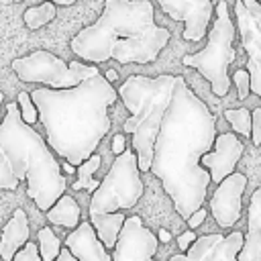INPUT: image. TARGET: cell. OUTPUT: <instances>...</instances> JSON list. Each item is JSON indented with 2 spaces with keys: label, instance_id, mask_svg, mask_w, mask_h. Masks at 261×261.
<instances>
[{
  "label": "cell",
  "instance_id": "obj_22",
  "mask_svg": "<svg viewBox=\"0 0 261 261\" xmlns=\"http://www.w3.org/2000/svg\"><path fill=\"white\" fill-rule=\"evenodd\" d=\"M226 122L241 137H251V110L247 108H228L224 110Z\"/></svg>",
  "mask_w": 261,
  "mask_h": 261
},
{
  "label": "cell",
  "instance_id": "obj_12",
  "mask_svg": "<svg viewBox=\"0 0 261 261\" xmlns=\"http://www.w3.org/2000/svg\"><path fill=\"white\" fill-rule=\"evenodd\" d=\"M245 232L232 230L228 234L210 232L198 237L188 251L171 255L169 261H237V255L243 247Z\"/></svg>",
  "mask_w": 261,
  "mask_h": 261
},
{
  "label": "cell",
  "instance_id": "obj_34",
  "mask_svg": "<svg viewBox=\"0 0 261 261\" xmlns=\"http://www.w3.org/2000/svg\"><path fill=\"white\" fill-rule=\"evenodd\" d=\"M61 171H65V173H73V165H71V163H61Z\"/></svg>",
  "mask_w": 261,
  "mask_h": 261
},
{
  "label": "cell",
  "instance_id": "obj_7",
  "mask_svg": "<svg viewBox=\"0 0 261 261\" xmlns=\"http://www.w3.org/2000/svg\"><path fill=\"white\" fill-rule=\"evenodd\" d=\"M10 67L20 82L41 84L47 88H71L82 80L100 73L96 63H82L77 59L65 63L61 57L45 49H37L24 57L12 59Z\"/></svg>",
  "mask_w": 261,
  "mask_h": 261
},
{
  "label": "cell",
  "instance_id": "obj_19",
  "mask_svg": "<svg viewBox=\"0 0 261 261\" xmlns=\"http://www.w3.org/2000/svg\"><path fill=\"white\" fill-rule=\"evenodd\" d=\"M100 163H102V157L94 151L88 159H84L80 165H75L77 179L71 184V190H88V192H94L100 186V179H94L92 175L100 169Z\"/></svg>",
  "mask_w": 261,
  "mask_h": 261
},
{
  "label": "cell",
  "instance_id": "obj_10",
  "mask_svg": "<svg viewBox=\"0 0 261 261\" xmlns=\"http://www.w3.org/2000/svg\"><path fill=\"white\" fill-rule=\"evenodd\" d=\"M247 188V175L232 171L216 184V190L208 198V212L220 228H232L243 214V192Z\"/></svg>",
  "mask_w": 261,
  "mask_h": 261
},
{
  "label": "cell",
  "instance_id": "obj_29",
  "mask_svg": "<svg viewBox=\"0 0 261 261\" xmlns=\"http://www.w3.org/2000/svg\"><path fill=\"white\" fill-rule=\"evenodd\" d=\"M124 147H126V139H124V133H118V135H114V137H112V151L118 155V153H122V151H124Z\"/></svg>",
  "mask_w": 261,
  "mask_h": 261
},
{
  "label": "cell",
  "instance_id": "obj_15",
  "mask_svg": "<svg viewBox=\"0 0 261 261\" xmlns=\"http://www.w3.org/2000/svg\"><path fill=\"white\" fill-rule=\"evenodd\" d=\"M237 261H261V188L251 196L247 210V232Z\"/></svg>",
  "mask_w": 261,
  "mask_h": 261
},
{
  "label": "cell",
  "instance_id": "obj_27",
  "mask_svg": "<svg viewBox=\"0 0 261 261\" xmlns=\"http://www.w3.org/2000/svg\"><path fill=\"white\" fill-rule=\"evenodd\" d=\"M206 214H208V210H206L204 204H202L200 208H196V210L186 218V220H188V226H190V228H198V226L206 220Z\"/></svg>",
  "mask_w": 261,
  "mask_h": 261
},
{
  "label": "cell",
  "instance_id": "obj_11",
  "mask_svg": "<svg viewBox=\"0 0 261 261\" xmlns=\"http://www.w3.org/2000/svg\"><path fill=\"white\" fill-rule=\"evenodd\" d=\"M157 4L171 20L184 22L181 37L190 43L202 41L214 18L212 0H157Z\"/></svg>",
  "mask_w": 261,
  "mask_h": 261
},
{
  "label": "cell",
  "instance_id": "obj_36",
  "mask_svg": "<svg viewBox=\"0 0 261 261\" xmlns=\"http://www.w3.org/2000/svg\"><path fill=\"white\" fill-rule=\"evenodd\" d=\"M14 2H20V0H14Z\"/></svg>",
  "mask_w": 261,
  "mask_h": 261
},
{
  "label": "cell",
  "instance_id": "obj_3",
  "mask_svg": "<svg viewBox=\"0 0 261 261\" xmlns=\"http://www.w3.org/2000/svg\"><path fill=\"white\" fill-rule=\"evenodd\" d=\"M169 29L155 22L151 0H106L102 14L84 27L69 43L75 57L88 63L114 59L126 63H153L169 43Z\"/></svg>",
  "mask_w": 261,
  "mask_h": 261
},
{
  "label": "cell",
  "instance_id": "obj_1",
  "mask_svg": "<svg viewBox=\"0 0 261 261\" xmlns=\"http://www.w3.org/2000/svg\"><path fill=\"white\" fill-rule=\"evenodd\" d=\"M128 118L139 171H151L186 220L208 196L210 173L200 157L212 149L216 116L188 86L184 75H128L116 90Z\"/></svg>",
  "mask_w": 261,
  "mask_h": 261
},
{
  "label": "cell",
  "instance_id": "obj_28",
  "mask_svg": "<svg viewBox=\"0 0 261 261\" xmlns=\"http://www.w3.org/2000/svg\"><path fill=\"white\" fill-rule=\"evenodd\" d=\"M198 237H196V232L190 228V230H186V232H181L179 237H177V247H179V251L184 253V251H188V247L196 241Z\"/></svg>",
  "mask_w": 261,
  "mask_h": 261
},
{
  "label": "cell",
  "instance_id": "obj_18",
  "mask_svg": "<svg viewBox=\"0 0 261 261\" xmlns=\"http://www.w3.org/2000/svg\"><path fill=\"white\" fill-rule=\"evenodd\" d=\"M124 212L116 210V212H106V214H90V222L98 234V239L104 243V247L110 251L116 245L118 232L122 228L124 222Z\"/></svg>",
  "mask_w": 261,
  "mask_h": 261
},
{
  "label": "cell",
  "instance_id": "obj_30",
  "mask_svg": "<svg viewBox=\"0 0 261 261\" xmlns=\"http://www.w3.org/2000/svg\"><path fill=\"white\" fill-rule=\"evenodd\" d=\"M55 261H75V257L69 253L67 247H61V251H59V255L55 257Z\"/></svg>",
  "mask_w": 261,
  "mask_h": 261
},
{
  "label": "cell",
  "instance_id": "obj_31",
  "mask_svg": "<svg viewBox=\"0 0 261 261\" xmlns=\"http://www.w3.org/2000/svg\"><path fill=\"white\" fill-rule=\"evenodd\" d=\"M157 239H159L161 243H169V241H171V234H169V230L159 228V230H157Z\"/></svg>",
  "mask_w": 261,
  "mask_h": 261
},
{
  "label": "cell",
  "instance_id": "obj_26",
  "mask_svg": "<svg viewBox=\"0 0 261 261\" xmlns=\"http://www.w3.org/2000/svg\"><path fill=\"white\" fill-rule=\"evenodd\" d=\"M251 141L255 147L261 145V108H253L251 112Z\"/></svg>",
  "mask_w": 261,
  "mask_h": 261
},
{
  "label": "cell",
  "instance_id": "obj_20",
  "mask_svg": "<svg viewBox=\"0 0 261 261\" xmlns=\"http://www.w3.org/2000/svg\"><path fill=\"white\" fill-rule=\"evenodd\" d=\"M55 14H57V4L45 0V2H41L39 6L27 8L24 14H22V20H24V24H27L31 31H37V29L49 24V22L55 18Z\"/></svg>",
  "mask_w": 261,
  "mask_h": 261
},
{
  "label": "cell",
  "instance_id": "obj_23",
  "mask_svg": "<svg viewBox=\"0 0 261 261\" xmlns=\"http://www.w3.org/2000/svg\"><path fill=\"white\" fill-rule=\"evenodd\" d=\"M16 104H18L20 116H22V120H24L27 124H35V122L39 120L37 106H35V102H33V98H31L29 92H24V90L18 92V96H16Z\"/></svg>",
  "mask_w": 261,
  "mask_h": 261
},
{
  "label": "cell",
  "instance_id": "obj_5",
  "mask_svg": "<svg viewBox=\"0 0 261 261\" xmlns=\"http://www.w3.org/2000/svg\"><path fill=\"white\" fill-rule=\"evenodd\" d=\"M234 37H237V24L232 22L228 4L224 0H218L214 4V20L210 22L206 31V47L202 51L190 53L181 57V63L186 67L198 69L210 84V90L214 96H226L230 90V75L228 67L237 59L234 51Z\"/></svg>",
  "mask_w": 261,
  "mask_h": 261
},
{
  "label": "cell",
  "instance_id": "obj_35",
  "mask_svg": "<svg viewBox=\"0 0 261 261\" xmlns=\"http://www.w3.org/2000/svg\"><path fill=\"white\" fill-rule=\"evenodd\" d=\"M2 104H4V94L0 92V118H2Z\"/></svg>",
  "mask_w": 261,
  "mask_h": 261
},
{
  "label": "cell",
  "instance_id": "obj_25",
  "mask_svg": "<svg viewBox=\"0 0 261 261\" xmlns=\"http://www.w3.org/2000/svg\"><path fill=\"white\" fill-rule=\"evenodd\" d=\"M10 261H41V255H39V247H37V243L27 241V243H24V245L14 253V257H12Z\"/></svg>",
  "mask_w": 261,
  "mask_h": 261
},
{
  "label": "cell",
  "instance_id": "obj_6",
  "mask_svg": "<svg viewBox=\"0 0 261 261\" xmlns=\"http://www.w3.org/2000/svg\"><path fill=\"white\" fill-rule=\"evenodd\" d=\"M145 186L137 165V155L126 149L116 155L108 173L100 179V186L92 192L90 214H106L116 210H128L143 198Z\"/></svg>",
  "mask_w": 261,
  "mask_h": 261
},
{
  "label": "cell",
  "instance_id": "obj_32",
  "mask_svg": "<svg viewBox=\"0 0 261 261\" xmlns=\"http://www.w3.org/2000/svg\"><path fill=\"white\" fill-rule=\"evenodd\" d=\"M104 77H106V80L112 84V82H116V80H118V71H116V69H106Z\"/></svg>",
  "mask_w": 261,
  "mask_h": 261
},
{
  "label": "cell",
  "instance_id": "obj_2",
  "mask_svg": "<svg viewBox=\"0 0 261 261\" xmlns=\"http://www.w3.org/2000/svg\"><path fill=\"white\" fill-rule=\"evenodd\" d=\"M29 94L37 106L47 145L73 167L88 159L108 135V108L118 100L116 88L104 73L90 75L71 88L41 86Z\"/></svg>",
  "mask_w": 261,
  "mask_h": 261
},
{
  "label": "cell",
  "instance_id": "obj_14",
  "mask_svg": "<svg viewBox=\"0 0 261 261\" xmlns=\"http://www.w3.org/2000/svg\"><path fill=\"white\" fill-rule=\"evenodd\" d=\"M63 247L69 249L75 261H112L110 251L98 239L90 220H80V224L65 237Z\"/></svg>",
  "mask_w": 261,
  "mask_h": 261
},
{
  "label": "cell",
  "instance_id": "obj_13",
  "mask_svg": "<svg viewBox=\"0 0 261 261\" xmlns=\"http://www.w3.org/2000/svg\"><path fill=\"white\" fill-rule=\"evenodd\" d=\"M245 153V145L237 139V133H220L214 137V145L200 157V165L208 169L210 184H218L234 171L239 159Z\"/></svg>",
  "mask_w": 261,
  "mask_h": 261
},
{
  "label": "cell",
  "instance_id": "obj_9",
  "mask_svg": "<svg viewBox=\"0 0 261 261\" xmlns=\"http://www.w3.org/2000/svg\"><path fill=\"white\" fill-rule=\"evenodd\" d=\"M159 239L151 228L145 226V222L133 214L126 216L122 222V228L118 232L116 245L112 247V261H157Z\"/></svg>",
  "mask_w": 261,
  "mask_h": 261
},
{
  "label": "cell",
  "instance_id": "obj_16",
  "mask_svg": "<svg viewBox=\"0 0 261 261\" xmlns=\"http://www.w3.org/2000/svg\"><path fill=\"white\" fill-rule=\"evenodd\" d=\"M29 237H31V228H29L27 212L22 208H16L0 234V259L10 261L14 253L29 241Z\"/></svg>",
  "mask_w": 261,
  "mask_h": 261
},
{
  "label": "cell",
  "instance_id": "obj_33",
  "mask_svg": "<svg viewBox=\"0 0 261 261\" xmlns=\"http://www.w3.org/2000/svg\"><path fill=\"white\" fill-rule=\"evenodd\" d=\"M49 2H53V4H57V6H69V4H73V2H77V0H49Z\"/></svg>",
  "mask_w": 261,
  "mask_h": 261
},
{
  "label": "cell",
  "instance_id": "obj_21",
  "mask_svg": "<svg viewBox=\"0 0 261 261\" xmlns=\"http://www.w3.org/2000/svg\"><path fill=\"white\" fill-rule=\"evenodd\" d=\"M37 247H39L41 261H55V257L59 255L63 245L51 226H41L37 232Z\"/></svg>",
  "mask_w": 261,
  "mask_h": 261
},
{
  "label": "cell",
  "instance_id": "obj_24",
  "mask_svg": "<svg viewBox=\"0 0 261 261\" xmlns=\"http://www.w3.org/2000/svg\"><path fill=\"white\" fill-rule=\"evenodd\" d=\"M230 82L237 86V96H239V100H247V96L251 94V75H249L247 67H245V69H237V71L232 73Z\"/></svg>",
  "mask_w": 261,
  "mask_h": 261
},
{
  "label": "cell",
  "instance_id": "obj_8",
  "mask_svg": "<svg viewBox=\"0 0 261 261\" xmlns=\"http://www.w3.org/2000/svg\"><path fill=\"white\" fill-rule=\"evenodd\" d=\"M237 33L247 53L251 92L261 98V0H237Z\"/></svg>",
  "mask_w": 261,
  "mask_h": 261
},
{
  "label": "cell",
  "instance_id": "obj_17",
  "mask_svg": "<svg viewBox=\"0 0 261 261\" xmlns=\"http://www.w3.org/2000/svg\"><path fill=\"white\" fill-rule=\"evenodd\" d=\"M45 216L51 224H57V226H65V228H75L82 220V210L77 206V202L73 200V196L69 194H61L53 206L49 210H45Z\"/></svg>",
  "mask_w": 261,
  "mask_h": 261
},
{
  "label": "cell",
  "instance_id": "obj_4",
  "mask_svg": "<svg viewBox=\"0 0 261 261\" xmlns=\"http://www.w3.org/2000/svg\"><path fill=\"white\" fill-rule=\"evenodd\" d=\"M22 181L41 212L67 190V177L45 137L22 120L16 102H8L0 118V190L14 192Z\"/></svg>",
  "mask_w": 261,
  "mask_h": 261
}]
</instances>
